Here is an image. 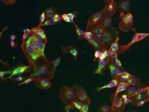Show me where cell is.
Here are the masks:
<instances>
[{"label": "cell", "instance_id": "cell-13", "mask_svg": "<svg viewBox=\"0 0 149 112\" xmlns=\"http://www.w3.org/2000/svg\"><path fill=\"white\" fill-rule=\"evenodd\" d=\"M32 30V33H33L34 35L36 36L39 40H41L43 42L46 43V44H48V39L47 37V35H46V32H45V30L43 29V27L36 26L33 27L31 28Z\"/></svg>", "mask_w": 149, "mask_h": 112}, {"label": "cell", "instance_id": "cell-57", "mask_svg": "<svg viewBox=\"0 0 149 112\" xmlns=\"http://www.w3.org/2000/svg\"><path fill=\"white\" fill-rule=\"evenodd\" d=\"M127 97H128V96L126 94H123L120 95V98L123 99V100H124V99H125L126 98H127Z\"/></svg>", "mask_w": 149, "mask_h": 112}, {"label": "cell", "instance_id": "cell-50", "mask_svg": "<svg viewBox=\"0 0 149 112\" xmlns=\"http://www.w3.org/2000/svg\"><path fill=\"white\" fill-rule=\"evenodd\" d=\"M132 99H131V98H130V97H127V98H126L125 99H124L123 100V105L125 106H126V105H127V104H132Z\"/></svg>", "mask_w": 149, "mask_h": 112}, {"label": "cell", "instance_id": "cell-49", "mask_svg": "<svg viewBox=\"0 0 149 112\" xmlns=\"http://www.w3.org/2000/svg\"><path fill=\"white\" fill-rule=\"evenodd\" d=\"M7 71H1L0 70V80L1 81H4L5 80V76L7 75Z\"/></svg>", "mask_w": 149, "mask_h": 112}, {"label": "cell", "instance_id": "cell-44", "mask_svg": "<svg viewBox=\"0 0 149 112\" xmlns=\"http://www.w3.org/2000/svg\"><path fill=\"white\" fill-rule=\"evenodd\" d=\"M102 53V49H97V50H95V53H94V59H93V61L95 62L96 60H99V58H100L101 56V54Z\"/></svg>", "mask_w": 149, "mask_h": 112}, {"label": "cell", "instance_id": "cell-6", "mask_svg": "<svg viewBox=\"0 0 149 112\" xmlns=\"http://www.w3.org/2000/svg\"><path fill=\"white\" fill-rule=\"evenodd\" d=\"M31 72H32V68H31V67L29 65L19 63L15 67L7 70V73L9 76L6 77L5 80L10 79L12 77H16V76H22V74L26 73L30 74Z\"/></svg>", "mask_w": 149, "mask_h": 112}, {"label": "cell", "instance_id": "cell-58", "mask_svg": "<svg viewBox=\"0 0 149 112\" xmlns=\"http://www.w3.org/2000/svg\"><path fill=\"white\" fill-rule=\"evenodd\" d=\"M146 93H147V95H148V97L149 98V90L146 91Z\"/></svg>", "mask_w": 149, "mask_h": 112}, {"label": "cell", "instance_id": "cell-33", "mask_svg": "<svg viewBox=\"0 0 149 112\" xmlns=\"http://www.w3.org/2000/svg\"><path fill=\"white\" fill-rule=\"evenodd\" d=\"M25 79H26L25 77H22V76H16V77H12V78L10 79V80H11L12 82L18 84L20 83L23 81Z\"/></svg>", "mask_w": 149, "mask_h": 112}, {"label": "cell", "instance_id": "cell-17", "mask_svg": "<svg viewBox=\"0 0 149 112\" xmlns=\"http://www.w3.org/2000/svg\"><path fill=\"white\" fill-rule=\"evenodd\" d=\"M129 86V83L127 82H119L116 87V89L112 95L111 99H114V98L118 97V95L125 91Z\"/></svg>", "mask_w": 149, "mask_h": 112}, {"label": "cell", "instance_id": "cell-37", "mask_svg": "<svg viewBox=\"0 0 149 112\" xmlns=\"http://www.w3.org/2000/svg\"><path fill=\"white\" fill-rule=\"evenodd\" d=\"M67 14L69 16V18L71 20V21H72V23L73 24L75 22H74V19L78 16L79 13H78V11H73V12H69V13H67Z\"/></svg>", "mask_w": 149, "mask_h": 112}, {"label": "cell", "instance_id": "cell-36", "mask_svg": "<svg viewBox=\"0 0 149 112\" xmlns=\"http://www.w3.org/2000/svg\"><path fill=\"white\" fill-rule=\"evenodd\" d=\"M138 88L136 87H134V86H128V88H127V90H125L126 92V95L128 96V97H130V96L132 95L135 91L136 90V89H137Z\"/></svg>", "mask_w": 149, "mask_h": 112}, {"label": "cell", "instance_id": "cell-28", "mask_svg": "<svg viewBox=\"0 0 149 112\" xmlns=\"http://www.w3.org/2000/svg\"><path fill=\"white\" fill-rule=\"evenodd\" d=\"M45 14H46V20H48V19H51L52 17L55 14H56V9L53 6H51V7H48L45 9Z\"/></svg>", "mask_w": 149, "mask_h": 112}, {"label": "cell", "instance_id": "cell-53", "mask_svg": "<svg viewBox=\"0 0 149 112\" xmlns=\"http://www.w3.org/2000/svg\"><path fill=\"white\" fill-rule=\"evenodd\" d=\"M8 39H9L10 41H16L17 37L15 34H10V36L8 37Z\"/></svg>", "mask_w": 149, "mask_h": 112}, {"label": "cell", "instance_id": "cell-29", "mask_svg": "<svg viewBox=\"0 0 149 112\" xmlns=\"http://www.w3.org/2000/svg\"><path fill=\"white\" fill-rule=\"evenodd\" d=\"M98 112H111V104L108 102L102 103L98 109Z\"/></svg>", "mask_w": 149, "mask_h": 112}, {"label": "cell", "instance_id": "cell-21", "mask_svg": "<svg viewBox=\"0 0 149 112\" xmlns=\"http://www.w3.org/2000/svg\"><path fill=\"white\" fill-rule=\"evenodd\" d=\"M128 83H129L130 86H134V87L136 88H141V87H143L145 86L143 85V83L141 82V81L140 80V79L137 78L134 76V77H132L131 79H130L127 81Z\"/></svg>", "mask_w": 149, "mask_h": 112}, {"label": "cell", "instance_id": "cell-46", "mask_svg": "<svg viewBox=\"0 0 149 112\" xmlns=\"http://www.w3.org/2000/svg\"><path fill=\"white\" fill-rule=\"evenodd\" d=\"M61 16H62V19L63 21H65L66 22H68V23H72V21H71V20L69 19V16L67 14V13H62V14L61 15Z\"/></svg>", "mask_w": 149, "mask_h": 112}, {"label": "cell", "instance_id": "cell-48", "mask_svg": "<svg viewBox=\"0 0 149 112\" xmlns=\"http://www.w3.org/2000/svg\"><path fill=\"white\" fill-rule=\"evenodd\" d=\"M8 45L11 49H16L17 46H18V42H17V41H9Z\"/></svg>", "mask_w": 149, "mask_h": 112}, {"label": "cell", "instance_id": "cell-42", "mask_svg": "<svg viewBox=\"0 0 149 112\" xmlns=\"http://www.w3.org/2000/svg\"><path fill=\"white\" fill-rule=\"evenodd\" d=\"M90 106H91V102L84 103L82 105L80 112H89L90 111Z\"/></svg>", "mask_w": 149, "mask_h": 112}, {"label": "cell", "instance_id": "cell-52", "mask_svg": "<svg viewBox=\"0 0 149 112\" xmlns=\"http://www.w3.org/2000/svg\"><path fill=\"white\" fill-rule=\"evenodd\" d=\"M0 64H1V65H2L3 66L5 67V68H9V67H10L9 63H8V62L2 61V60H1V58H0Z\"/></svg>", "mask_w": 149, "mask_h": 112}, {"label": "cell", "instance_id": "cell-38", "mask_svg": "<svg viewBox=\"0 0 149 112\" xmlns=\"http://www.w3.org/2000/svg\"><path fill=\"white\" fill-rule=\"evenodd\" d=\"M94 37V35H93V32H92V31H88V30H86L84 32V39H86V41H90L91 39H92Z\"/></svg>", "mask_w": 149, "mask_h": 112}, {"label": "cell", "instance_id": "cell-5", "mask_svg": "<svg viewBox=\"0 0 149 112\" xmlns=\"http://www.w3.org/2000/svg\"><path fill=\"white\" fill-rule=\"evenodd\" d=\"M104 18V14L102 10L93 13L88 18L87 24H86V30L92 31L96 27L100 26Z\"/></svg>", "mask_w": 149, "mask_h": 112}, {"label": "cell", "instance_id": "cell-35", "mask_svg": "<svg viewBox=\"0 0 149 112\" xmlns=\"http://www.w3.org/2000/svg\"><path fill=\"white\" fill-rule=\"evenodd\" d=\"M148 102V99H145V100H140V101H136V102H132L131 104H132L133 106H134L135 107H142L144 105Z\"/></svg>", "mask_w": 149, "mask_h": 112}, {"label": "cell", "instance_id": "cell-45", "mask_svg": "<svg viewBox=\"0 0 149 112\" xmlns=\"http://www.w3.org/2000/svg\"><path fill=\"white\" fill-rule=\"evenodd\" d=\"M119 53L118 52H110L109 54V59H110L111 62H113L114 60L118 58Z\"/></svg>", "mask_w": 149, "mask_h": 112}, {"label": "cell", "instance_id": "cell-51", "mask_svg": "<svg viewBox=\"0 0 149 112\" xmlns=\"http://www.w3.org/2000/svg\"><path fill=\"white\" fill-rule=\"evenodd\" d=\"M29 36H30V34L23 33V34H22V41H21V42H24V41H27V39H29Z\"/></svg>", "mask_w": 149, "mask_h": 112}, {"label": "cell", "instance_id": "cell-7", "mask_svg": "<svg viewBox=\"0 0 149 112\" xmlns=\"http://www.w3.org/2000/svg\"><path fill=\"white\" fill-rule=\"evenodd\" d=\"M118 35V34L117 31L113 27L111 29L105 30L103 35L100 38L102 46L106 48L110 46V45L115 41L116 38Z\"/></svg>", "mask_w": 149, "mask_h": 112}, {"label": "cell", "instance_id": "cell-59", "mask_svg": "<svg viewBox=\"0 0 149 112\" xmlns=\"http://www.w3.org/2000/svg\"><path fill=\"white\" fill-rule=\"evenodd\" d=\"M148 102H149V98L148 99Z\"/></svg>", "mask_w": 149, "mask_h": 112}, {"label": "cell", "instance_id": "cell-18", "mask_svg": "<svg viewBox=\"0 0 149 112\" xmlns=\"http://www.w3.org/2000/svg\"><path fill=\"white\" fill-rule=\"evenodd\" d=\"M118 83L119 81L118 80V79H112L108 83L106 84V85L98 86V87L97 88V92H100V91L103 90L104 89H111L113 88H116Z\"/></svg>", "mask_w": 149, "mask_h": 112}, {"label": "cell", "instance_id": "cell-55", "mask_svg": "<svg viewBox=\"0 0 149 112\" xmlns=\"http://www.w3.org/2000/svg\"><path fill=\"white\" fill-rule=\"evenodd\" d=\"M7 29H8V26H7V25H6V26H5L4 28L2 29V30L0 31V39H1V37H2V35H3V34H4V32H5V31H6V30H7Z\"/></svg>", "mask_w": 149, "mask_h": 112}, {"label": "cell", "instance_id": "cell-1", "mask_svg": "<svg viewBox=\"0 0 149 112\" xmlns=\"http://www.w3.org/2000/svg\"><path fill=\"white\" fill-rule=\"evenodd\" d=\"M46 46V43L39 40L33 33L30 34L27 41L20 44V49L32 68V72L41 63L48 60L45 54Z\"/></svg>", "mask_w": 149, "mask_h": 112}, {"label": "cell", "instance_id": "cell-63", "mask_svg": "<svg viewBox=\"0 0 149 112\" xmlns=\"http://www.w3.org/2000/svg\"><path fill=\"white\" fill-rule=\"evenodd\" d=\"M53 112H54V111H53Z\"/></svg>", "mask_w": 149, "mask_h": 112}, {"label": "cell", "instance_id": "cell-14", "mask_svg": "<svg viewBox=\"0 0 149 112\" xmlns=\"http://www.w3.org/2000/svg\"><path fill=\"white\" fill-rule=\"evenodd\" d=\"M134 32V37H132V39H131V41H130L129 43L125 45H121L120 46V49H119V51L118 53L119 54H123V53H126L127 51L129 50L133 45H134L135 44L139 42V32H136V30H133Z\"/></svg>", "mask_w": 149, "mask_h": 112}, {"label": "cell", "instance_id": "cell-61", "mask_svg": "<svg viewBox=\"0 0 149 112\" xmlns=\"http://www.w3.org/2000/svg\"><path fill=\"white\" fill-rule=\"evenodd\" d=\"M148 86H149V81H148Z\"/></svg>", "mask_w": 149, "mask_h": 112}, {"label": "cell", "instance_id": "cell-4", "mask_svg": "<svg viewBox=\"0 0 149 112\" xmlns=\"http://www.w3.org/2000/svg\"><path fill=\"white\" fill-rule=\"evenodd\" d=\"M58 96L60 101L65 105L70 104L73 101L77 99L75 90L72 86H61L59 90Z\"/></svg>", "mask_w": 149, "mask_h": 112}, {"label": "cell", "instance_id": "cell-34", "mask_svg": "<svg viewBox=\"0 0 149 112\" xmlns=\"http://www.w3.org/2000/svg\"><path fill=\"white\" fill-rule=\"evenodd\" d=\"M34 78H33V77H27V78H26L25 80L23 81L20 83L17 84V86H18V87H20V86H22L24 85H29V84H30L31 83L34 82Z\"/></svg>", "mask_w": 149, "mask_h": 112}, {"label": "cell", "instance_id": "cell-62", "mask_svg": "<svg viewBox=\"0 0 149 112\" xmlns=\"http://www.w3.org/2000/svg\"><path fill=\"white\" fill-rule=\"evenodd\" d=\"M130 112H134V111H130Z\"/></svg>", "mask_w": 149, "mask_h": 112}, {"label": "cell", "instance_id": "cell-11", "mask_svg": "<svg viewBox=\"0 0 149 112\" xmlns=\"http://www.w3.org/2000/svg\"><path fill=\"white\" fill-rule=\"evenodd\" d=\"M60 51L63 54H69L71 55L74 59L77 61L78 57H79V49L78 46H62L60 48Z\"/></svg>", "mask_w": 149, "mask_h": 112}, {"label": "cell", "instance_id": "cell-10", "mask_svg": "<svg viewBox=\"0 0 149 112\" xmlns=\"http://www.w3.org/2000/svg\"><path fill=\"white\" fill-rule=\"evenodd\" d=\"M34 82L38 89L43 90L50 89L52 86L51 79L48 78H34Z\"/></svg>", "mask_w": 149, "mask_h": 112}, {"label": "cell", "instance_id": "cell-24", "mask_svg": "<svg viewBox=\"0 0 149 112\" xmlns=\"http://www.w3.org/2000/svg\"><path fill=\"white\" fill-rule=\"evenodd\" d=\"M62 56H58L57 58H53L50 60V63H51V65L52 67H53V71L55 72H56L57 68H58L59 65H60V63H62Z\"/></svg>", "mask_w": 149, "mask_h": 112}, {"label": "cell", "instance_id": "cell-9", "mask_svg": "<svg viewBox=\"0 0 149 112\" xmlns=\"http://www.w3.org/2000/svg\"><path fill=\"white\" fill-rule=\"evenodd\" d=\"M104 3V7L102 9L104 14V16L113 18V15L116 14V13L118 11L117 4L113 0H105Z\"/></svg>", "mask_w": 149, "mask_h": 112}, {"label": "cell", "instance_id": "cell-47", "mask_svg": "<svg viewBox=\"0 0 149 112\" xmlns=\"http://www.w3.org/2000/svg\"><path fill=\"white\" fill-rule=\"evenodd\" d=\"M51 25H54V24L53 23V22L51 21V19H48V20H46L44 23L41 25V27H48V26H51Z\"/></svg>", "mask_w": 149, "mask_h": 112}, {"label": "cell", "instance_id": "cell-43", "mask_svg": "<svg viewBox=\"0 0 149 112\" xmlns=\"http://www.w3.org/2000/svg\"><path fill=\"white\" fill-rule=\"evenodd\" d=\"M149 37V32H139V42Z\"/></svg>", "mask_w": 149, "mask_h": 112}, {"label": "cell", "instance_id": "cell-26", "mask_svg": "<svg viewBox=\"0 0 149 112\" xmlns=\"http://www.w3.org/2000/svg\"><path fill=\"white\" fill-rule=\"evenodd\" d=\"M104 31H105V29L104 28L102 25H100V26L96 27V28H95L94 30H92V32H93L94 37L100 39V38L102 37V36L103 35Z\"/></svg>", "mask_w": 149, "mask_h": 112}, {"label": "cell", "instance_id": "cell-56", "mask_svg": "<svg viewBox=\"0 0 149 112\" xmlns=\"http://www.w3.org/2000/svg\"><path fill=\"white\" fill-rule=\"evenodd\" d=\"M22 32H23V33H25V34H32V30H31V28L30 29H29V28L24 29Z\"/></svg>", "mask_w": 149, "mask_h": 112}, {"label": "cell", "instance_id": "cell-41", "mask_svg": "<svg viewBox=\"0 0 149 112\" xmlns=\"http://www.w3.org/2000/svg\"><path fill=\"white\" fill-rule=\"evenodd\" d=\"M46 14H45V12L43 11L41 12L40 15H39V24H38L37 26L41 27V25H42L44 22L46 21Z\"/></svg>", "mask_w": 149, "mask_h": 112}, {"label": "cell", "instance_id": "cell-25", "mask_svg": "<svg viewBox=\"0 0 149 112\" xmlns=\"http://www.w3.org/2000/svg\"><path fill=\"white\" fill-rule=\"evenodd\" d=\"M73 25H74V31H75V33H76V35H77V37L78 39V40L79 41H81L84 39V30H83L82 29H81L80 27H79L77 24L74 22V23H73Z\"/></svg>", "mask_w": 149, "mask_h": 112}, {"label": "cell", "instance_id": "cell-30", "mask_svg": "<svg viewBox=\"0 0 149 112\" xmlns=\"http://www.w3.org/2000/svg\"><path fill=\"white\" fill-rule=\"evenodd\" d=\"M148 95H147L146 92L142 93H140L138 95L135 96L134 97L132 98L133 102H136V101H140V100H145V99H148Z\"/></svg>", "mask_w": 149, "mask_h": 112}, {"label": "cell", "instance_id": "cell-8", "mask_svg": "<svg viewBox=\"0 0 149 112\" xmlns=\"http://www.w3.org/2000/svg\"><path fill=\"white\" fill-rule=\"evenodd\" d=\"M72 87L74 88V90H75L76 99L77 100L80 101L83 103L91 102V97L88 95L87 91L84 88H83L80 85H78V84H74V85L72 86Z\"/></svg>", "mask_w": 149, "mask_h": 112}, {"label": "cell", "instance_id": "cell-31", "mask_svg": "<svg viewBox=\"0 0 149 112\" xmlns=\"http://www.w3.org/2000/svg\"><path fill=\"white\" fill-rule=\"evenodd\" d=\"M84 103L81 102L77 100V99H75V100H74L72 102V103H71V106H72V109H77L79 110V111H80L81 107H82V105Z\"/></svg>", "mask_w": 149, "mask_h": 112}, {"label": "cell", "instance_id": "cell-20", "mask_svg": "<svg viewBox=\"0 0 149 112\" xmlns=\"http://www.w3.org/2000/svg\"><path fill=\"white\" fill-rule=\"evenodd\" d=\"M119 41H120V37L119 35H118L116 38L115 41L110 45L109 48L108 49L109 52H118V53L119 49H120V46L119 44Z\"/></svg>", "mask_w": 149, "mask_h": 112}, {"label": "cell", "instance_id": "cell-32", "mask_svg": "<svg viewBox=\"0 0 149 112\" xmlns=\"http://www.w3.org/2000/svg\"><path fill=\"white\" fill-rule=\"evenodd\" d=\"M51 20L52 22H53V23L54 24V25H55V24H58L60 22H62V19L61 15L58 14V13H56V14H55L51 18Z\"/></svg>", "mask_w": 149, "mask_h": 112}, {"label": "cell", "instance_id": "cell-27", "mask_svg": "<svg viewBox=\"0 0 149 112\" xmlns=\"http://www.w3.org/2000/svg\"><path fill=\"white\" fill-rule=\"evenodd\" d=\"M134 76L132 74H130L129 72H127V71H125L123 74L120 76L118 79L119 82H127L128 80L130 79H131L132 77H134Z\"/></svg>", "mask_w": 149, "mask_h": 112}, {"label": "cell", "instance_id": "cell-60", "mask_svg": "<svg viewBox=\"0 0 149 112\" xmlns=\"http://www.w3.org/2000/svg\"><path fill=\"white\" fill-rule=\"evenodd\" d=\"M1 0H0V3H1Z\"/></svg>", "mask_w": 149, "mask_h": 112}, {"label": "cell", "instance_id": "cell-22", "mask_svg": "<svg viewBox=\"0 0 149 112\" xmlns=\"http://www.w3.org/2000/svg\"><path fill=\"white\" fill-rule=\"evenodd\" d=\"M90 44L94 48L95 50H97V49H102V48L103 47L101 43V40L99 38H97L95 37H93V38L92 39H91L90 41H88Z\"/></svg>", "mask_w": 149, "mask_h": 112}, {"label": "cell", "instance_id": "cell-15", "mask_svg": "<svg viewBox=\"0 0 149 112\" xmlns=\"http://www.w3.org/2000/svg\"><path fill=\"white\" fill-rule=\"evenodd\" d=\"M111 62L110 59H107L104 60H98L97 63V67L96 70H95L94 74L96 75H102L104 72H105V70H107V67H109V64Z\"/></svg>", "mask_w": 149, "mask_h": 112}, {"label": "cell", "instance_id": "cell-54", "mask_svg": "<svg viewBox=\"0 0 149 112\" xmlns=\"http://www.w3.org/2000/svg\"><path fill=\"white\" fill-rule=\"evenodd\" d=\"M71 109H72V106H71V104L65 105V112H70Z\"/></svg>", "mask_w": 149, "mask_h": 112}, {"label": "cell", "instance_id": "cell-2", "mask_svg": "<svg viewBox=\"0 0 149 112\" xmlns=\"http://www.w3.org/2000/svg\"><path fill=\"white\" fill-rule=\"evenodd\" d=\"M55 72L53 71L50 60H48L39 65L29 74L28 77L33 78H48L52 80L55 78Z\"/></svg>", "mask_w": 149, "mask_h": 112}, {"label": "cell", "instance_id": "cell-19", "mask_svg": "<svg viewBox=\"0 0 149 112\" xmlns=\"http://www.w3.org/2000/svg\"><path fill=\"white\" fill-rule=\"evenodd\" d=\"M118 6V11L123 13H128L130 12V0H122L119 2Z\"/></svg>", "mask_w": 149, "mask_h": 112}, {"label": "cell", "instance_id": "cell-23", "mask_svg": "<svg viewBox=\"0 0 149 112\" xmlns=\"http://www.w3.org/2000/svg\"><path fill=\"white\" fill-rule=\"evenodd\" d=\"M112 18H111V17L104 16V18L102 22L101 25L105 30L113 28V26H112Z\"/></svg>", "mask_w": 149, "mask_h": 112}, {"label": "cell", "instance_id": "cell-16", "mask_svg": "<svg viewBox=\"0 0 149 112\" xmlns=\"http://www.w3.org/2000/svg\"><path fill=\"white\" fill-rule=\"evenodd\" d=\"M109 71H110V76L112 79H117L121 75L123 74L125 70H121V69L117 68L112 63H110L109 65Z\"/></svg>", "mask_w": 149, "mask_h": 112}, {"label": "cell", "instance_id": "cell-40", "mask_svg": "<svg viewBox=\"0 0 149 112\" xmlns=\"http://www.w3.org/2000/svg\"><path fill=\"white\" fill-rule=\"evenodd\" d=\"M17 2H18V0H1V3L8 6H13Z\"/></svg>", "mask_w": 149, "mask_h": 112}, {"label": "cell", "instance_id": "cell-39", "mask_svg": "<svg viewBox=\"0 0 149 112\" xmlns=\"http://www.w3.org/2000/svg\"><path fill=\"white\" fill-rule=\"evenodd\" d=\"M111 63L113 64L114 66L116 67L117 68L121 69V70H125V68L123 67V66L122 63H121V61L118 59V58H117V59L114 60L113 61L111 62Z\"/></svg>", "mask_w": 149, "mask_h": 112}, {"label": "cell", "instance_id": "cell-3", "mask_svg": "<svg viewBox=\"0 0 149 112\" xmlns=\"http://www.w3.org/2000/svg\"><path fill=\"white\" fill-rule=\"evenodd\" d=\"M134 15L130 11L128 13L120 12L119 13L120 22H119L118 26V30L123 32H128L132 30H134Z\"/></svg>", "mask_w": 149, "mask_h": 112}, {"label": "cell", "instance_id": "cell-12", "mask_svg": "<svg viewBox=\"0 0 149 112\" xmlns=\"http://www.w3.org/2000/svg\"><path fill=\"white\" fill-rule=\"evenodd\" d=\"M125 106L123 105V100L120 97L111 99V112H123Z\"/></svg>", "mask_w": 149, "mask_h": 112}]
</instances>
